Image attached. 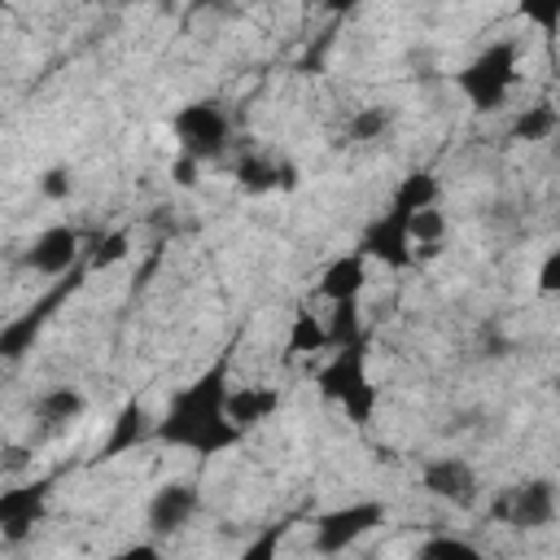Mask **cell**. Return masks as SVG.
Segmentation results:
<instances>
[{"mask_svg":"<svg viewBox=\"0 0 560 560\" xmlns=\"http://www.w3.org/2000/svg\"><path fill=\"white\" fill-rule=\"evenodd\" d=\"M276 188H284V192L298 188V166H293V162H280V166H276Z\"/></svg>","mask_w":560,"mask_h":560,"instance_id":"obj_30","label":"cell"},{"mask_svg":"<svg viewBox=\"0 0 560 560\" xmlns=\"http://www.w3.org/2000/svg\"><path fill=\"white\" fill-rule=\"evenodd\" d=\"M57 298H61V293H52L44 306H31L26 315H18V319H9V324H4V332H0V354H4V359H22V354L31 350L35 332L44 328V315L57 306Z\"/></svg>","mask_w":560,"mask_h":560,"instance_id":"obj_15","label":"cell"},{"mask_svg":"<svg viewBox=\"0 0 560 560\" xmlns=\"http://www.w3.org/2000/svg\"><path fill=\"white\" fill-rule=\"evenodd\" d=\"M560 131V114L551 105H525L512 122V140H525V144H538V140H551Z\"/></svg>","mask_w":560,"mask_h":560,"instance_id":"obj_19","label":"cell"},{"mask_svg":"<svg viewBox=\"0 0 560 560\" xmlns=\"http://www.w3.org/2000/svg\"><path fill=\"white\" fill-rule=\"evenodd\" d=\"M420 486H424L433 499L455 503V508H472V503H477V494H481L472 464H468V459H459V455L429 459V464L420 468Z\"/></svg>","mask_w":560,"mask_h":560,"instance_id":"obj_8","label":"cell"},{"mask_svg":"<svg viewBox=\"0 0 560 560\" xmlns=\"http://www.w3.org/2000/svg\"><path fill=\"white\" fill-rule=\"evenodd\" d=\"M411 245H442V236H446V214L438 210V206H424V210H416L411 214Z\"/></svg>","mask_w":560,"mask_h":560,"instance_id":"obj_23","label":"cell"},{"mask_svg":"<svg viewBox=\"0 0 560 560\" xmlns=\"http://www.w3.org/2000/svg\"><path fill=\"white\" fill-rule=\"evenodd\" d=\"M192 512H197V486H188V481H166V486L153 490V499H149V508H144V525H149V534L166 538V534L184 529V525L192 521Z\"/></svg>","mask_w":560,"mask_h":560,"instance_id":"obj_10","label":"cell"},{"mask_svg":"<svg viewBox=\"0 0 560 560\" xmlns=\"http://www.w3.org/2000/svg\"><path fill=\"white\" fill-rule=\"evenodd\" d=\"M516 79H521V44L516 39H494L455 74V83L472 109H499L508 101V92L516 88Z\"/></svg>","mask_w":560,"mask_h":560,"instance_id":"obj_3","label":"cell"},{"mask_svg":"<svg viewBox=\"0 0 560 560\" xmlns=\"http://www.w3.org/2000/svg\"><path fill=\"white\" fill-rule=\"evenodd\" d=\"M131 254V236L127 232H105V236H96V245H92V267H114V262H122Z\"/></svg>","mask_w":560,"mask_h":560,"instance_id":"obj_25","label":"cell"},{"mask_svg":"<svg viewBox=\"0 0 560 560\" xmlns=\"http://www.w3.org/2000/svg\"><path fill=\"white\" fill-rule=\"evenodd\" d=\"M328 337H332V350H337V346H346V341H359V337H363L359 298H341V302H332V315H328Z\"/></svg>","mask_w":560,"mask_h":560,"instance_id":"obj_21","label":"cell"},{"mask_svg":"<svg viewBox=\"0 0 560 560\" xmlns=\"http://www.w3.org/2000/svg\"><path fill=\"white\" fill-rule=\"evenodd\" d=\"M438 175L433 171H411V175H402V184L394 188V201L389 206H398V210H407V214H416V210H424V206H438Z\"/></svg>","mask_w":560,"mask_h":560,"instance_id":"obj_17","label":"cell"},{"mask_svg":"<svg viewBox=\"0 0 560 560\" xmlns=\"http://www.w3.org/2000/svg\"><path fill=\"white\" fill-rule=\"evenodd\" d=\"M83 394L74 389V385H57V389H44L39 398H35V416L44 420V424H70V420H79L83 416Z\"/></svg>","mask_w":560,"mask_h":560,"instance_id":"obj_16","label":"cell"},{"mask_svg":"<svg viewBox=\"0 0 560 560\" xmlns=\"http://www.w3.org/2000/svg\"><path fill=\"white\" fill-rule=\"evenodd\" d=\"M389 122H394V114H389L385 105H363V109H354V114H350L346 136H350V140H359V144H372V140H381V136L389 131Z\"/></svg>","mask_w":560,"mask_h":560,"instance_id":"obj_20","label":"cell"},{"mask_svg":"<svg viewBox=\"0 0 560 560\" xmlns=\"http://www.w3.org/2000/svg\"><path fill=\"white\" fill-rule=\"evenodd\" d=\"M127 4H136V0H127Z\"/></svg>","mask_w":560,"mask_h":560,"instance_id":"obj_32","label":"cell"},{"mask_svg":"<svg viewBox=\"0 0 560 560\" xmlns=\"http://www.w3.org/2000/svg\"><path fill=\"white\" fill-rule=\"evenodd\" d=\"M197 171H201V158H192V153L179 149V158L171 162V179H175L179 188H197Z\"/></svg>","mask_w":560,"mask_h":560,"instance_id":"obj_29","label":"cell"},{"mask_svg":"<svg viewBox=\"0 0 560 560\" xmlns=\"http://www.w3.org/2000/svg\"><path fill=\"white\" fill-rule=\"evenodd\" d=\"M319 4H324L328 13H350V9H354V4H363V0H319Z\"/></svg>","mask_w":560,"mask_h":560,"instance_id":"obj_31","label":"cell"},{"mask_svg":"<svg viewBox=\"0 0 560 560\" xmlns=\"http://www.w3.org/2000/svg\"><path fill=\"white\" fill-rule=\"evenodd\" d=\"M538 293H547V298L560 293V249H551V254L538 262Z\"/></svg>","mask_w":560,"mask_h":560,"instance_id":"obj_28","label":"cell"},{"mask_svg":"<svg viewBox=\"0 0 560 560\" xmlns=\"http://www.w3.org/2000/svg\"><path fill=\"white\" fill-rule=\"evenodd\" d=\"M319 394L337 407H346V416L354 424H368L372 420V407H376V385L368 381V341H346L332 350V359L319 368L315 376Z\"/></svg>","mask_w":560,"mask_h":560,"instance_id":"obj_2","label":"cell"},{"mask_svg":"<svg viewBox=\"0 0 560 560\" xmlns=\"http://www.w3.org/2000/svg\"><path fill=\"white\" fill-rule=\"evenodd\" d=\"M319 298H328V302H341V298H363V289H368V254L363 249H354V254H341V258H332L328 267H324V276H319Z\"/></svg>","mask_w":560,"mask_h":560,"instance_id":"obj_12","label":"cell"},{"mask_svg":"<svg viewBox=\"0 0 560 560\" xmlns=\"http://www.w3.org/2000/svg\"><path fill=\"white\" fill-rule=\"evenodd\" d=\"M153 438L192 455H219L241 442V429L228 420V363H214L192 385L175 389L162 420H153Z\"/></svg>","mask_w":560,"mask_h":560,"instance_id":"obj_1","label":"cell"},{"mask_svg":"<svg viewBox=\"0 0 560 560\" xmlns=\"http://www.w3.org/2000/svg\"><path fill=\"white\" fill-rule=\"evenodd\" d=\"M494 516L508 521V525H516V529H542V525L556 521V486L547 477L525 481V486H516V490H508L499 499Z\"/></svg>","mask_w":560,"mask_h":560,"instance_id":"obj_6","label":"cell"},{"mask_svg":"<svg viewBox=\"0 0 560 560\" xmlns=\"http://www.w3.org/2000/svg\"><path fill=\"white\" fill-rule=\"evenodd\" d=\"M516 13L538 26L542 35H556L560 31V0H516Z\"/></svg>","mask_w":560,"mask_h":560,"instance_id":"obj_24","label":"cell"},{"mask_svg":"<svg viewBox=\"0 0 560 560\" xmlns=\"http://www.w3.org/2000/svg\"><path fill=\"white\" fill-rule=\"evenodd\" d=\"M276 407H280V389H271V385H241V389H228V420H232L241 433H249V429H258L262 420H271Z\"/></svg>","mask_w":560,"mask_h":560,"instance_id":"obj_13","label":"cell"},{"mask_svg":"<svg viewBox=\"0 0 560 560\" xmlns=\"http://www.w3.org/2000/svg\"><path fill=\"white\" fill-rule=\"evenodd\" d=\"M79 249H83V232L70 228V223H57V228H44L31 249H26V267L39 271V276H66L74 262H79Z\"/></svg>","mask_w":560,"mask_h":560,"instance_id":"obj_9","label":"cell"},{"mask_svg":"<svg viewBox=\"0 0 560 560\" xmlns=\"http://www.w3.org/2000/svg\"><path fill=\"white\" fill-rule=\"evenodd\" d=\"M171 131L179 140L184 153L192 158H219L228 149V136H232V122L228 114L214 105V101H192V105H179L175 118H171Z\"/></svg>","mask_w":560,"mask_h":560,"instance_id":"obj_4","label":"cell"},{"mask_svg":"<svg viewBox=\"0 0 560 560\" xmlns=\"http://www.w3.org/2000/svg\"><path fill=\"white\" fill-rule=\"evenodd\" d=\"M236 184L245 188V192H267V188H276V162H262V158H241L236 162Z\"/></svg>","mask_w":560,"mask_h":560,"instance_id":"obj_22","label":"cell"},{"mask_svg":"<svg viewBox=\"0 0 560 560\" xmlns=\"http://www.w3.org/2000/svg\"><path fill=\"white\" fill-rule=\"evenodd\" d=\"M44 503H48V481H31V486H18V490H4L0 494V534L4 542H18L35 529V521L44 516Z\"/></svg>","mask_w":560,"mask_h":560,"instance_id":"obj_11","label":"cell"},{"mask_svg":"<svg viewBox=\"0 0 560 560\" xmlns=\"http://www.w3.org/2000/svg\"><path fill=\"white\" fill-rule=\"evenodd\" d=\"M144 438H149V416H144L140 398H127V402H122V411H118V420H114V433H109V442L101 446V455H105V459H114V455H127V451H136Z\"/></svg>","mask_w":560,"mask_h":560,"instance_id":"obj_14","label":"cell"},{"mask_svg":"<svg viewBox=\"0 0 560 560\" xmlns=\"http://www.w3.org/2000/svg\"><path fill=\"white\" fill-rule=\"evenodd\" d=\"M70 188H74V184H70V171H66V166H52V171L39 175V192H44L48 201H66Z\"/></svg>","mask_w":560,"mask_h":560,"instance_id":"obj_27","label":"cell"},{"mask_svg":"<svg viewBox=\"0 0 560 560\" xmlns=\"http://www.w3.org/2000/svg\"><path fill=\"white\" fill-rule=\"evenodd\" d=\"M411 214L407 210H398V206H389L368 232H363V241H359V249L368 254V258H381L385 267H407L411 258H416V245H411Z\"/></svg>","mask_w":560,"mask_h":560,"instance_id":"obj_7","label":"cell"},{"mask_svg":"<svg viewBox=\"0 0 560 560\" xmlns=\"http://www.w3.org/2000/svg\"><path fill=\"white\" fill-rule=\"evenodd\" d=\"M420 556H424V560H433V556H451V560H455V556H464V560H477L481 551H477L468 538H451V534H442V538L420 542Z\"/></svg>","mask_w":560,"mask_h":560,"instance_id":"obj_26","label":"cell"},{"mask_svg":"<svg viewBox=\"0 0 560 560\" xmlns=\"http://www.w3.org/2000/svg\"><path fill=\"white\" fill-rule=\"evenodd\" d=\"M381 521H385V508L376 499H359V503L332 508V512H324L315 521V551L319 556H337V551L354 547L363 534H372Z\"/></svg>","mask_w":560,"mask_h":560,"instance_id":"obj_5","label":"cell"},{"mask_svg":"<svg viewBox=\"0 0 560 560\" xmlns=\"http://www.w3.org/2000/svg\"><path fill=\"white\" fill-rule=\"evenodd\" d=\"M319 350H332L328 324L315 319L311 311H298L289 324V354H319Z\"/></svg>","mask_w":560,"mask_h":560,"instance_id":"obj_18","label":"cell"}]
</instances>
